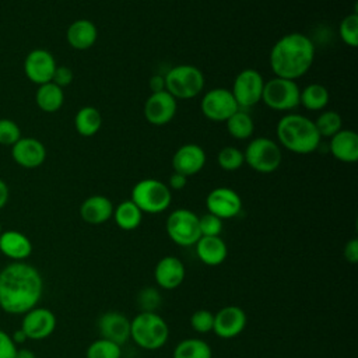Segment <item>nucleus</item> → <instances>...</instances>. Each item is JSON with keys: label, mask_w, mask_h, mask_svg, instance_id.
I'll return each instance as SVG.
<instances>
[{"label": "nucleus", "mask_w": 358, "mask_h": 358, "mask_svg": "<svg viewBox=\"0 0 358 358\" xmlns=\"http://www.w3.org/2000/svg\"><path fill=\"white\" fill-rule=\"evenodd\" d=\"M201 112L213 122H227L238 109V103L229 90L214 88L201 98Z\"/></svg>", "instance_id": "nucleus-11"}, {"label": "nucleus", "mask_w": 358, "mask_h": 358, "mask_svg": "<svg viewBox=\"0 0 358 358\" xmlns=\"http://www.w3.org/2000/svg\"><path fill=\"white\" fill-rule=\"evenodd\" d=\"M245 162L255 171L260 173L274 172L282 159L281 150L274 140L267 137H257L252 140L245 152Z\"/></svg>", "instance_id": "nucleus-8"}, {"label": "nucleus", "mask_w": 358, "mask_h": 358, "mask_svg": "<svg viewBox=\"0 0 358 358\" xmlns=\"http://www.w3.org/2000/svg\"><path fill=\"white\" fill-rule=\"evenodd\" d=\"M338 34L341 41L355 48L358 45V14L351 13L345 15L338 27Z\"/></svg>", "instance_id": "nucleus-35"}, {"label": "nucleus", "mask_w": 358, "mask_h": 358, "mask_svg": "<svg viewBox=\"0 0 358 358\" xmlns=\"http://www.w3.org/2000/svg\"><path fill=\"white\" fill-rule=\"evenodd\" d=\"M264 80L255 69H245L234 80L232 95L241 108H250L262 101Z\"/></svg>", "instance_id": "nucleus-10"}, {"label": "nucleus", "mask_w": 358, "mask_h": 358, "mask_svg": "<svg viewBox=\"0 0 358 358\" xmlns=\"http://www.w3.org/2000/svg\"><path fill=\"white\" fill-rule=\"evenodd\" d=\"M301 90L294 80L274 77L264 81L262 101L274 110H292L299 106Z\"/></svg>", "instance_id": "nucleus-7"}, {"label": "nucleus", "mask_w": 358, "mask_h": 358, "mask_svg": "<svg viewBox=\"0 0 358 358\" xmlns=\"http://www.w3.org/2000/svg\"><path fill=\"white\" fill-rule=\"evenodd\" d=\"M35 102L41 110L53 113L59 110L64 102L63 88L57 87L52 81L46 84H41L35 94Z\"/></svg>", "instance_id": "nucleus-26"}, {"label": "nucleus", "mask_w": 358, "mask_h": 358, "mask_svg": "<svg viewBox=\"0 0 358 358\" xmlns=\"http://www.w3.org/2000/svg\"><path fill=\"white\" fill-rule=\"evenodd\" d=\"M11 338H13V341L15 343V345H18V344H22V343H25V341L28 340V337L25 336V333L22 331V329H18V330H15V331H14V334L11 336Z\"/></svg>", "instance_id": "nucleus-46"}, {"label": "nucleus", "mask_w": 358, "mask_h": 358, "mask_svg": "<svg viewBox=\"0 0 358 358\" xmlns=\"http://www.w3.org/2000/svg\"><path fill=\"white\" fill-rule=\"evenodd\" d=\"M329 103V91L322 84L306 85L299 95V105L308 110H320Z\"/></svg>", "instance_id": "nucleus-30"}, {"label": "nucleus", "mask_w": 358, "mask_h": 358, "mask_svg": "<svg viewBox=\"0 0 358 358\" xmlns=\"http://www.w3.org/2000/svg\"><path fill=\"white\" fill-rule=\"evenodd\" d=\"M0 252L14 262H24L32 253V243L22 232L4 231L0 234Z\"/></svg>", "instance_id": "nucleus-22"}, {"label": "nucleus", "mask_w": 358, "mask_h": 358, "mask_svg": "<svg viewBox=\"0 0 358 358\" xmlns=\"http://www.w3.org/2000/svg\"><path fill=\"white\" fill-rule=\"evenodd\" d=\"M194 248L199 260L206 266H220L228 256L227 243L221 236H200Z\"/></svg>", "instance_id": "nucleus-24"}, {"label": "nucleus", "mask_w": 358, "mask_h": 358, "mask_svg": "<svg viewBox=\"0 0 358 358\" xmlns=\"http://www.w3.org/2000/svg\"><path fill=\"white\" fill-rule=\"evenodd\" d=\"M17 350L18 348L11 336L0 330V358H14Z\"/></svg>", "instance_id": "nucleus-41"}, {"label": "nucleus", "mask_w": 358, "mask_h": 358, "mask_svg": "<svg viewBox=\"0 0 358 358\" xmlns=\"http://www.w3.org/2000/svg\"><path fill=\"white\" fill-rule=\"evenodd\" d=\"M341 116L334 110H324L315 120V126L320 137H331L341 130Z\"/></svg>", "instance_id": "nucleus-33"}, {"label": "nucleus", "mask_w": 358, "mask_h": 358, "mask_svg": "<svg viewBox=\"0 0 358 358\" xmlns=\"http://www.w3.org/2000/svg\"><path fill=\"white\" fill-rule=\"evenodd\" d=\"M102 124L101 112L94 106H83L74 117V127L83 137H91L96 134Z\"/></svg>", "instance_id": "nucleus-28"}, {"label": "nucleus", "mask_w": 358, "mask_h": 358, "mask_svg": "<svg viewBox=\"0 0 358 358\" xmlns=\"http://www.w3.org/2000/svg\"><path fill=\"white\" fill-rule=\"evenodd\" d=\"M190 326L196 333L206 334L213 331L214 327V313L208 309H197L190 316Z\"/></svg>", "instance_id": "nucleus-37"}, {"label": "nucleus", "mask_w": 358, "mask_h": 358, "mask_svg": "<svg viewBox=\"0 0 358 358\" xmlns=\"http://www.w3.org/2000/svg\"><path fill=\"white\" fill-rule=\"evenodd\" d=\"M162 296L155 287H145L137 294V305L141 312H157Z\"/></svg>", "instance_id": "nucleus-36"}, {"label": "nucleus", "mask_w": 358, "mask_h": 358, "mask_svg": "<svg viewBox=\"0 0 358 358\" xmlns=\"http://www.w3.org/2000/svg\"><path fill=\"white\" fill-rule=\"evenodd\" d=\"M112 217L120 229L133 231L141 224L143 213L131 200H124L113 208Z\"/></svg>", "instance_id": "nucleus-27"}, {"label": "nucleus", "mask_w": 358, "mask_h": 358, "mask_svg": "<svg viewBox=\"0 0 358 358\" xmlns=\"http://www.w3.org/2000/svg\"><path fill=\"white\" fill-rule=\"evenodd\" d=\"M165 91L175 99H190L197 96L204 87V76L200 69L192 64L172 67L165 76Z\"/></svg>", "instance_id": "nucleus-5"}, {"label": "nucleus", "mask_w": 358, "mask_h": 358, "mask_svg": "<svg viewBox=\"0 0 358 358\" xmlns=\"http://www.w3.org/2000/svg\"><path fill=\"white\" fill-rule=\"evenodd\" d=\"M21 329L28 340H45L56 329V316L48 308H32L24 313Z\"/></svg>", "instance_id": "nucleus-13"}, {"label": "nucleus", "mask_w": 358, "mask_h": 358, "mask_svg": "<svg viewBox=\"0 0 358 358\" xmlns=\"http://www.w3.org/2000/svg\"><path fill=\"white\" fill-rule=\"evenodd\" d=\"M14 358H36V355L34 354V351H31L28 348H20V350H17Z\"/></svg>", "instance_id": "nucleus-47"}, {"label": "nucleus", "mask_w": 358, "mask_h": 358, "mask_svg": "<svg viewBox=\"0 0 358 358\" xmlns=\"http://www.w3.org/2000/svg\"><path fill=\"white\" fill-rule=\"evenodd\" d=\"M176 108V99L168 91L152 92L144 103V116L148 123L162 126L173 119Z\"/></svg>", "instance_id": "nucleus-16"}, {"label": "nucleus", "mask_w": 358, "mask_h": 358, "mask_svg": "<svg viewBox=\"0 0 358 358\" xmlns=\"http://www.w3.org/2000/svg\"><path fill=\"white\" fill-rule=\"evenodd\" d=\"M206 207L210 214L221 220L236 217L242 210L239 194L229 187H215L206 197Z\"/></svg>", "instance_id": "nucleus-15"}, {"label": "nucleus", "mask_w": 358, "mask_h": 358, "mask_svg": "<svg viewBox=\"0 0 358 358\" xmlns=\"http://www.w3.org/2000/svg\"><path fill=\"white\" fill-rule=\"evenodd\" d=\"M329 151L341 162H355L358 159V134L341 129L330 137Z\"/></svg>", "instance_id": "nucleus-23"}, {"label": "nucleus", "mask_w": 358, "mask_h": 358, "mask_svg": "<svg viewBox=\"0 0 358 358\" xmlns=\"http://www.w3.org/2000/svg\"><path fill=\"white\" fill-rule=\"evenodd\" d=\"M228 133L238 140H246L253 134L255 123L249 113L242 109H238L231 117L227 119Z\"/></svg>", "instance_id": "nucleus-31"}, {"label": "nucleus", "mask_w": 358, "mask_h": 358, "mask_svg": "<svg viewBox=\"0 0 358 358\" xmlns=\"http://www.w3.org/2000/svg\"><path fill=\"white\" fill-rule=\"evenodd\" d=\"M217 162L224 171H236L245 164V157L239 148L228 145L220 150Z\"/></svg>", "instance_id": "nucleus-34"}, {"label": "nucleus", "mask_w": 358, "mask_h": 358, "mask_svg": "<svg viewBox=\"0 0 358 358\" xmlns=\"http://www.w3.org/2000/svg\"><path fill=\"white\" fill-rule=\"evenodd\" d=\"M168 187L169 189H173V190H180L186 186L187 183V176L182 175V173H178V172H173L171 176H169V182H168Z\"/></svg>", "instance_id": "nucleus-43"}, {"label": "nucleus", "mask_w": 358, "mask_h": 358, "mask_svg": "<svg viewBox=\"0 0 358 358\" xmlns=\"http://www.w3.org/2000/svg\"><path fill=\"white\" fill-rule=\"evenodd\" d=\"M11 157L14 162L22 168H38L46 159L45 145L34 137H21L11 145Z\"/></svg>", "instance_id": "nucleus-18"}, {"label": "nucleus", "mask_w": 358, "mask_h": 358, "mask_svg": "<svg viewBox=\"0 0 358 358\" xmlns=\"http://www.w3.org/2000/svg\"><path fill=\"white\" fill-rule=\"evenodd\" d=\"M246 323H248V316L245 310L239 306L228 305L214 313L213 331L220 338L231 340L238 337L245 330Z\"/></svg>", "instance_id": "nucleus-12"}, {"label": "nucleus", "mask_w": 358, "mask_h": 358, "mask_svg": "<svg viewBox=\"0 0 358 358\" xmlns=\"http://www.w3.org/2000/svg\"><path fill=\"white\" fill-rule=\"evenodd\" d=\"M98 331L102 338L113 341L119 345L130 338V320L117 310H108L98 317Z\"/></svg>", "instance_id": "nucleus-17"}, {"label": "nucleus", "mask_w": 358, "mask_h": 358, "mask_svg": "<svg viewBox=\"0 0 358 358\" xmlns=\"http://www.w3.org/2000/svg\"><path fill=\"white\" fill-rule=\"evenodd\" d=\"M42 292V275L32 264L13 262L0 271V308L6 313H27L36 306Z\"/></svg>", "instance_id": "nucleus-1"}, {"label": "nucleus", "mask_w": 358, "mask_h": 358, "mask_svg": "<svg viewBox=\"0 0 358 358\" xmlns=\"http://www.w3.org/2000/svg\"><path fill=\"white\" fill-rule=\"evenodd\" d=\"M166 234L179 246H193L201 236L199 215L187 208H178L166 218Z\"/></svg>", "instance_id": "nucleus-9"}, {"label": "nucleus", "mask_w": 358, "mask_h": 358, "mask_svg": "<svg viewBox=\"0 0 358 358\" xmlns=\"http://www.w3.org/2000/svg\"><path fill=\"white\" fill-rule=\"evenodd\" d=\"M344 259L351 263V264H355L358 263V239L357 238H352L350 239L345 245H344Z\"/></svg>", "instance_id": "nucleus-42"}, {"label": "nucleus", "mask_w": 358, "mask_h": 358, "mask_svg": "<svg viewBox=\"0 0 358 358\" xmlns=\"http://www.w3.org/2000/svg\"><path fill=\"white\" fill-rule=\"evenodd\" d=\"M21 138L20 126L11 119H0V144L14 145Z\"/></svg>", "instance_id": "nucleus-38"}, {"label": "nucleus", "mask_w": 358, "mask_h": 358, "mask_svg": "<svg viewBox=\"0 0 358 358\" xmlns=\"http://www.w3.org/2000/svg\"><path fill=\"white\" fill-rule=\"evenodd\" d=\"M96 36L98 31L95 24L85 18H80L71 22L66 32L69 45L77 50L90 49L95 43Z\"/></svg>", "instance_id": "nucleus-25"}, {"label": "nucleus", "mask_w": 358, "mask_h": 358, "mask_svg": "<svg viewBox=\"0 0 358 358\" xmlns=\"http://www.w3.org/2000/svg\"><path fill=\"white\" fill-rule=\"evenodd\" d=\"M186 275L185 264L176 256H164L158 260L154 268V278L159 288L175 289L178 288Z\"/></svg>", "instance_id": "nucleus-19"}, {"label": "nucleus", "mask_w": 358, "mask_h": 358, "mask_svg": "<svg viewBox=\"0 0 358 358\" xmlns=\"http://www.w3.org/2000/svg\"><path fill=\"white\" fill-rule=\"evenodd\" d=\"M71 81H73V70L67 66H56V70L52 77V83H55L60 88H64L70 85Z\"/></svg>", "instance_id": "nucleus-40"}, {"label": "nucleus", "mask_w": 358, "mask_h": 358, "mask_svg": "<svg viewBox=\"0 0 358 358\" xmlns=\"http://www.w3.org/2000/svg\"><path fill=\"white\" fill-rule=\"evenodd\" d=\"M150 88L152 92H161V91H165V78L164 76H159V74H154L151 78H150Z\"/></svg>", "instance_id": "nucleus-44"}, {"label": "nucleus", "mask_w": 358, "mask_h": 358, "mask_svg": "<svg viewBox=\"0 0 358 358\" xmlns=\"http://www.w3.org/2000/svg\"><path fill=\"white\" fill-rule=\"evenodd\" d=\"M168 337L169 326L157 312H140L130 320V338L143 350H159Z\"/></svg>", "instance_id": "nucleus-4"}, {"label": "nucleus", "mask_w": 358, "mask_h": 358, "mask_svg": "<svg viewBox=\"0 0 358 358\" xmlns=\"http://www.w3.org/2000/svg\"><path fill=\"white\" fill-rule=\"evenodd\" d=\"M172 358H213V350L207 341L190 337L175 345Z\"/></svg>", "instance_id": "nucleus-29"}, {"label": "nucleus", "mask_w": 358, "mask_h": 358, "mask_svg": "<svg viewBox=\"0 0 358 358\" xmlns=\"http://www.w3.org/2000/svg\"><path fill=\"white\" fill-rule=\"evenodd\" d=\"M277 138L291 152L310 154L317 150L322 137L313 120L302 115L289 113L277 123Z\"/></svg>", "instance_id": "nucleus-3"}, {"label": "nucleus", "mask_w": 358, "mask_h": 358, "mask_svg": "<svg viewBox=\"0 0 358 358\" xmlns=\"http://www.w3.org/2000/svg\"><path fill=\"white\" fill-rule=\"evenodd\" d=\"M8 194H10V192H8L7 183L3 179H0V210L7 204Z\"/></svg>", "instance_id": "nucleus-45"}, {"label": "nucleus", "mask_w": 358, "mask_h": 358, "mask_svg": "<svg viewBox=\"0 0 358 358\" xmlns=\"http://www.w3.org/2000/svg\"><path fill=\"white\" fill-rule=\"evenodd\" d=\"M206 159V152L200 145L185 144L175 151L172 157V166L175 172L192 176L203 169Z\"/></svg>", "instance_id": "nucleus-20"}, {"label": "nucleus", "mask_w": 358, "mask_h": 358, "mask_svg": "<svg viewBox=\"0 0 358 358\" xmlns=\"http://www.w3.org/2000/svg\"><path fill=\"white\" fill-rule=\"evenodd\" d=\"M56 70V60L46 49L31 50L24 60V73L34 84H46L52 81Z\"/></svg>", "instance_id": "nucleus-14"}, {"label": "nucleus", "mask_w": 358, "mask_h": 358, "mask_svg": "<svg viewBox=\"0 0 358 358\" xmlns=\"http://www.w3.org/2000/svg\"><path fill=\"white\" fill-rule=\"evenodd\" d=\"M199 228L201 236H220L222 232V220L207 213L199 217Z\"/></svg>", "instance_id": "nucleus-39"}, {"label": "nucleus", "mask_w": 358, "mask_h": 358, "mask_svg": "<svg viewBox=\"0 0 358 358\" xmlns=\"http://www.w3.org/2000/svg\"><path fill=\"white\" fill-rule=\"evenodd\" d=\"M315 45L301 32L281 36L270 50V66L275 77L296 80L313 64Z\"/></svg>", "instance_id": "nucleus-2"}, {"label": "nucleus", "mask_w": 358, "mask_h": 358, "mask_svg": "<svg viewBox=\"0 0 358 358\" xmlns=\"http://www.w3.org/2000/svg\"><path fill=\"white\" fill-rule=\"evenodd\" d=\"M113 204L106 196L94 194L83 201L80 206L81 218L91 225L106 222L113 215Z\"/></svg>", "instance_id": "nucleus-21"}, {"label": "nucleus", "mask_w": 358, "mask_h": 358, "mask_svg": "<svg viewBox=\"0 0 358 358\" xmlns=\"http://www.w3.org/2000/svg\"><path fill=\"white\" fill-rule=\"evenodd\" d=\"M130 200L141 210V213L158 214L169 207L172 194L166 183L148 178L134 185Z\"/></svg>", "instance_id": "nucleus-6"}, {"label": "nucleus", "mask_w": 358, "mask_h": 358, "mask_svg": "<svg viewBox=\"0 0 358 358\" xmlns=\"http://www.w3.org/2000/svg\"><path fill=\"white\" fill-rule=\"evenodd\" d=\"M85 358H122V345L99 337L87 347Z\"/></svg>", "instance_id": "nucleus-32"}, {"label": "nucleus", "mask_w": 358, "mask_h": 358, "mask_svg": "<svg viewBox=\"0 0 358 358\" xmlns=\"http://www.w3.org/2000/svg\"><path fill=\"white\" fill-rule=\"evenodd\" d=\"M1 232H3V231H1V224H0V234H1Z\"/></svg>", "instance_id": "nucleus-48"}]
</instances>
